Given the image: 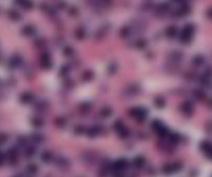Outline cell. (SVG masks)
<instances>
[{"label":"cell","mask_w":212,"mask_h":177,"mask_svg":"<svg viewBox=\"0 0 212 177\" xmlns=\"http://www.w3.org/2000/svg\"><path fill=\"white\" fill-rule=\"evenodd\" d=\"M32 98H33V96L29 92H24L21 95L20 100L23 104H28V103H29L31 101Z\"/></svg>","instance_id":"cell-4"},{"label":"cell","mask_w":212,"mask_h":177,"mask_svg":"<svg viewBox=\"0 0 212 177\" xmlns=\"http://www.w3.org/2000/svg\"><path fill=\"white\" fill-rule=\"evenodd\" d=\"M6 158L11 165H15L18 161V151L15 148L10 149L7 152Z\"/></svg>","instance_id":"cell-1"},{"label":"cell","mask_w":212,"mask_h":177,"mask_svg":"<svg viewBox=\"0 0 212 177\" xmlns=\"http://www.w3.org/2000/svg\"><path fill=\"white\" fill-rule=\"evenodd\" d=\"M21 61H22V59L20 58V56L17 55L13 56L10 59L9 66L12 69L18 67L21 64Z\"/></svg>","instance_id":"cell-2"},{"label":"cell","mask_w":212,"mask_h":177,"mask_svg":"<svg viewBox=\"0 0 212 177\" xmlns=\"http://www.w3.org/2000/svg\"><path fill=\"white\" fill-rule=\"evenodd\" d=\"M34 149L33 148H28V150H27V151L26 152V156H31L32 155L34 154Z\"/></svg>","instance_id":"cell-10"},{"label":"cell","mask_w":212,"mask_h":177,"mask_svg":"<svg viewBox=\"0 0 212 177\" xmlns=\"http://www.w3.org/2000/svg\"><path fill=\"white\" fill-rule=\"evenodd\" d=\"M114 166H115V168H117V169H122L125 167H126V162L124 160H119V161L117 162Z\"/></svg>","instance_id":"cell-7"},{"label":"cell","mask_w":212,"mask_h":177,"mask_svg":"<svg viewBox=\"0 0 212 177\" xmlns=\"http://www.w3.org/2000/svg\"><path fill=\"white\" fill-rule=\"evenodd\" d=\"M8 16L13 21H18L20 20L21 15L18 11L15 10H11L8 12Z\"/></svg>","instance_id":"cell-5"},{"label":"cell","mask_w":212,"mask_h":177,"mask_svg":"<svg viewBox=\"0 0 212 177\" xmlns=\"http://www.w3.org/2000/svg\"><path fill=\"white\" fill-rule=\"evenodd\" d=\"M21 32H22L23 34L26 35H30L33 34L34 28L30 26H27L24 27V28L22 29Z\"/></svg>","instance_id":"cell-6"},{"label":"cell","mask_w":212,"mask_h":177,"mask_svg":"<svg viewBox=\"0 0 212 177\" xmlns=\"http://www.w3.org/2000/svg\"><path fill=\"white\" fill-rule=\"evenodd\" d=\"M27 171H28L29 173H31V174H34L35 173H36L37 171L36 166L32 164L28 165V167H27Z\"/></svg>","instance_id":"cell-8"},{"label":"cell","mask_w":212,"mask_h":177,"mask_svg":"<svg viewBox=\"0 0 212 177\" xmlns=\"http://www.w3.org/2000/svg\"><path fill=\"white\" fill-rule=\"evenodd\" d=\"M7 136L5 134H0V144H4L7 140Z\"/></svg>","instance_id":"cell-9"},{"label":"cell","mask_w":212,"mask_h":177,"mask_svg":"<svg viewBox=\"0 0 212 177\" xmlns=\"http://www.w3.org/2000/svg\"><path fill=\"white\" fill-rule=\"evenodd\" d=\"M15 1L25 10H31L33 7V3L31 0H15Z\"/></svg>","instance_id":"cell-3"}]
</instances>
